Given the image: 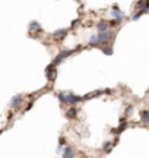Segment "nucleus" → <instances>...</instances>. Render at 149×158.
Here are the masks:
<instances>
[{
  "label": "nucleus",
  "instance_id": "nucleus-5",
  "mask_svg": "<svg viewBox=\"0 0 149 158\" xmlns=\"http://www.w3.org/2000/svg\"><path fill=\"white\" fill-rule=\"evenodd\" d=\"M22 106V97L21 95H15L10 100V107L12 108H19Z\"/></svg>",
  "mask_w": 149,
  "mask_h": 158
},
{
  "label": "nucleus",
  "instance_id": "nucleus-14",
  "mask_svg": "<svg viewBox=\"0 0 149 158\" xmlns=\"http://www.w3.org/2000/svg\"><path fill=\"white\" fill-rule=\"evenodd\" d=\"M103 51L105 53V54H108V56L110 54H113V48H111V47H104Z\"/></svg>",
  "mask_w": 149,
  "mask_h": 158
},
{
  "label": "nucleus",
  "instance_id": "nucleus-15",
  "mask_svg": "<svg viewBox=\"0 0 149 158\" xmlns=\"http://www.w3.org/2000/svg\"><path fill=\"white\" fill-rule=\"evenodd\" d=\"M104 149H105V152H110V151H111V145H110V143H105V145H104Z\"/></svg>",
  "mask_w": 149,
  "mask_h": 158
},
{
  "label": "nucleus",
  "instance_id": "nucleus-6",
  "mask_svg": "<svg viewBox=\"0 0 149 158\" xmlns=\"http://www.w3.org/2000/svg\"><path fill=\"white\" fill-rule=\"evenodd\" d=\"M46 73H47V78H48V81L51 82L53 78H54V75H56V69H54V66H53V64H50V66L46 69Z\"/></svg>",
  "mask_w": 149,
  "mask_h": 158
},
{
  "label": "nucleus",
  "instance_id": "nucleus-8",
  "mask_svg": "<svg viewBox=\"0 0 149 158\" xmlns=\"http://www.w3.org/2000/svg\"><path fill=\"white\" fill-rule=\"evenodd\" d=\"M29 31H31V32H32V31H34V32H40L41 31V27H40V23L38 22H31L29 23Z\"/></svg>",
  "mask_w": 149,
  "mask_h": 158
},
{
  "label": "nucleus",
  "instance_id": "nucleus-13",
  "mask_svg": "<svg viewBox=\"0 0 149 158\" xmlns=\"http://www.w3.org/2000/svg\"><path fill=\"white\" fill-rule=\"evenodd\" d=\"M64 151H66V152H63V157H73V152H72V148H66Z\"/></svg>",
  "mask_w": 149,
  "mask_h": 158
},
{
  "label": "nucleus",
  "instance_id": "nucleus-17",
  "mask_svg": "<svg viewBox=\"0 0 149 158\" xmlns=\"http://www.w3.org/2000/svg\"><path fill=\"white\" fill-rule=\"evenodd\" d=\"M124 127H126V124L123 123V124L120 126V127H119V130H117V132H121V130H124Z\"/></svg>",
  "mask_w": 149,
  "mask_h": 158
},
{
  "label": "nucleus",
  "instance_id": "nucleus-16",
  "mask_svg": "<svg viewBox=\"0 0 149 158\" xmlns=\"http://www.w3.org/2000/svg\"><path fill=\"white\" fill-rule=\"evenodd\" d=\"M132 111H133V107H132V106H130V107H129V108H127V110H126V114H127V116H129V114L132 113Z\"/></svg>",
  "mask_w": 149,
  "mask_h": 158
},
{
  "label": "nucleus",
  "instance_id": "nucleus-10",
  "mask_svg": "<svg viewBox=\"0 0 149 158\" xmlns=\"http://www.w3.org/2000/svg\"><path fill=\"white\" fill-rule=\"evenodd\" d=\"M89 44L92 45V47H99V40H98V35H92L91 38H89Z\"/></svg>",
  "mask_w": 149,
  "mask_h": 158
},
{
  "label": "nucleus",
  "instance_id": "nucleus-1",
  "mask_svg": "<svg viewBox=\"0 0 149 158\" xmlns=\"http://www.w3.org/2000/svg\"><path fill=\"white\" fill-rule=\"evenodd\" d=\"M58 100L62 104H69V106H74V104H78V102L82 100L80 97L74 95L72 92H67V94H58Z\"/></svg>",
  "mask_w": 149,
  "mask_h": 158
},
{
  "label": "nucleus",
  "instance_id": "nucleus-4",
  "mask_svg": "<svg viewBox=\"0 0 149 158\" xmlns=\"http://www.w3.org/2000/svg\"><path fill=\"white\" fill-rule=\"evenodd\" d=\"M111 15H113V18H114L117 22H120V21H123V19H124V13H123L121 10H119V9H117V6H115L114 9L111 10Z\"/></svg>",
  "mask_w": 149,
  "mask_h": 158
},
{
  "label": "nucleus",
  "instance_id": "nucleus-11",
  "mask_svg": "<svg viewBox=\"0 0 149 158\" xmlns=\"http://www.w3.org/2000/svg\"><path fill=\"white\" fill-rule=\"evenodd\" d=\"M76 114H78V110H76L74 107L69 108V110L66 111V116H67L69 118H74V117H76Z\"/></svg>",
  "mask_w": 149,
  "mask_h": 158
},
{
  "label": "nucleus",
  "instance_id": "nucleus-7",
  "mask_svg": "<svg viewBox=\"0 0 149 158\" xmlns=\"http://www.w3.org/2000/svg\"><path fill=\"white\" fill-rule=\"evenodd\" d=\"M66 34H67V29L66 28H62V29H57V31H54V34H53V37L54 38H64L66 37Z\"/></svg>",
  "mask_w": 149,
  "mask_h": 158
},
{
  "label": "nucleus",
  "instance_id": "nucleus-9",
  "mask_svg": "<svg viewBox=\"0 0 149 158\" xmlns=\"http://www.w3.org/2000/svg\"><path fill=\"white\" fill-rule=\"evenodd\" d=\"M97 29L98 31H105V29H108V22L107 21H99L97 23Z\"/></svg>",
  "mask_w": 149,
  "mask_h": 158
},
{
  "label": "nucleus",
  "instance_id": "nucleus-2",
  "mask_svg": "<svg viewBox=\"0 0 149 158\" xmlns=\"http://www.w3.org/2000/svg\"><path fill=\"white\" fill-rule=\"evenodd\" d=\"M114 37V31L111 29H105V31H99L98 34V40H99V44H107L110 43V40Z\"/></svg>",
  "mask_w": 149,
  "mask_h": 158
},
{
  "label": "nucleus",
  "instance_id": "nucleus-3",
  "mask_svg": "<svg viewBox=\"0 0 149 158\" xmlns=\"http://www.w3.org/2000/svg\"><path fill=\"white\" fill-rule=\"evenodd\" d=\"M72 53H73V50H66V51H62L60 54H57V56H56V59L53 60L51 64H53V66H57L58 63H62V62L64 60V59H66L67 56H70Z\"/></svg>",
  "mask_w": 149,
  "mask_h": 158
},
{
  "label": "nucleus",
  "instance_id": "nucleus-12",
  "mask_svg": "<svg viewBox=\"0 0 149 158\" xmlns=\"http://www.w3.org/2000/svg\"><path fill=\"white\" fill-rule=\"evenodd\" d=\"M142 122L145 124H149V111H143L142 113Z\"/></svg>",
  "mask_w": 149,
  "mask_h": 158
}]
</instances>
